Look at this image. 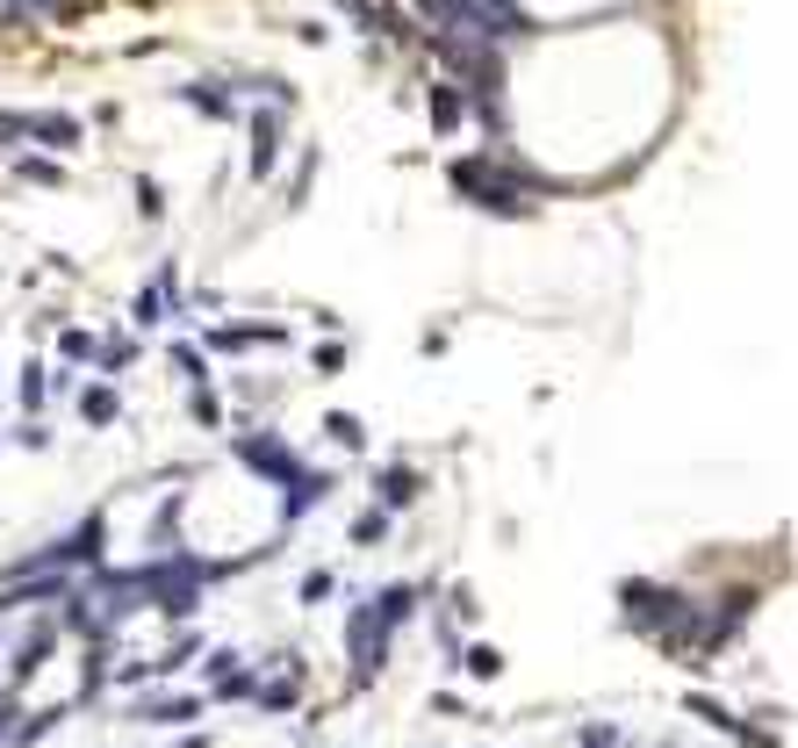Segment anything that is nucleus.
I'll return each instance as SVG.
<instances>
[{"label":"nucleus","instance_id":"obj_1","mask_svg":"<svg viewBox=\"0 0 798 748\" xmlns=\"http://www.w3.org/2000/svg\"><path fill=\"white\" fill-rule=\"evenodd\" d=\"M468 669H475V677H497L503 662H497V648H475V655H468Z\"/></svg>","mask_w":798,"mask_h":748}]
</instances>
